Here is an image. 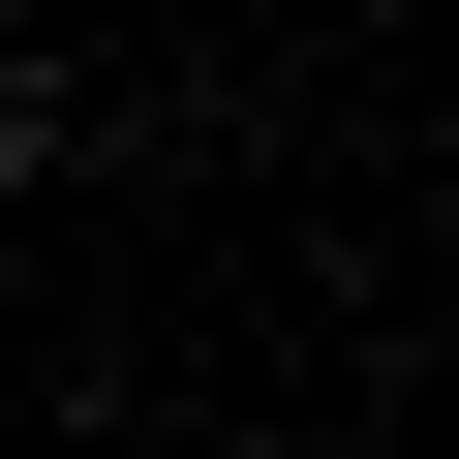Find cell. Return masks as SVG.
Returning <instances> with one entry per match:
<instances>
[{
	"label": "cell",
	"mask_w": 459,
	"mask_h": 459,
	"mask_svg": "<svg viewBox=\"0 0 459 459\" xmlns=\"http://www.w3.org/2000/svg\"><path fill=\"white\" fill-rule=\"evenodd\" d=\"M0 184H62V62H0Z\"/></svg>",
	"instance_id": "1"
}]
</instances>
